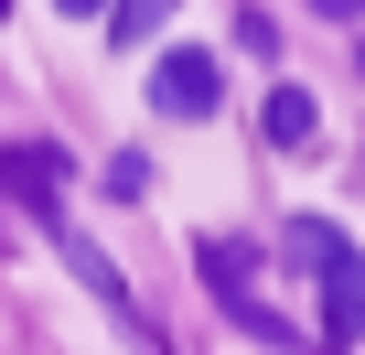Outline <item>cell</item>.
<instances>
[{"instance_id": "1", "label": "cell", "mask_w": 365, "mask_h": 355, "mask_svg": "<svg viewBox=\"0 0 365 355\" xmlns=\"http://www.w3.org/2000/svg\"><path fill=\"white\" fill-rule=\"evenodd\" d=\"M150 108H161V119H215V108H226V65H215L205 44H172V54L150 65Z\"/></svg>"}, {"instance_id": "2", "label": "cell", "mask_w": 365, "mask_h": 355, "mask_svg": "<svg viewBox=\"0 0 365 355\" xmlns=\"http://www.w3.org/2000/svg\"><path fill=\"white\" fill-rule=\"evenodd\" d=\"M322 301H333V334H322V344H365V259H354V248H333Z\"/></svg>"}, {"instance_id": "3", "label": "cell", "mask_w": 365, "mask_h": 355, "mask_svg": "<svg viewBox=\"0 0 365 355\" xmlns=\"http://www.w3.org/2000/svg\"><path fill=\"white\" fill-rule=\"evenodd\" d=\"M0 184H11L22 205H43V216H54V194H65V151H54V140H22L11 161H0Z\"/></svg>"}, {"instance_id": "4", "label": "cell", "mask_w": 365, "mask_h": 355, "mask_svg": "<svg viewBox=\"0 0 365 355\" xmlns=\"http://www.w3.org/2000/svg\"><path fill=\"white\" fill-rule=\"evenodd\" d=\"M194 269H205V291H215V301H247V291H258V248H247V237H205V248H194Z\"/></svg>"}, {"instance_id": "5", "label": "cell", "mask_w": 365, "mask_h": 355, "mask_svg": "<svg viewBox=\"0 0 365 355\" xmlns=\"http://www.w3.org/2000/svg\"><path fill=\"white\" fill-rule=\"evenodd\" d=\"M312 129H322V108H312V86H290V76H279V86H269V140H279V151H301Z\"/></svg>"}, {"instance_id": "6", "label": "cell", "mask_w": 365, "mask_h": 355, "mask_svg": "<svg viewBox=\"0 0 365 355\" xmlns=\"http://www.w3.org/2000/svg\"><path fill=\"white\" fill-rule=\"evenodd\" d=\"M161 22H172V0H118V11H108V33H118V44H150Z\"/></svg>"}, {"instance_id": "7", "label": "cell", "mask_w": 365, "mask_h": 355, "mask_svg": "<svg viewBox=\"0 0 365 355\" xmlns=\"http://www.w3.org/2000/svg\"><path fill=\"white\" fill-rule=\"evenodd\" d=\"M333 248H344V237H333L322 216H301V226H290V269H333Z\"/></svg>"}, {"instance_id": "8", "label": "cell", "mask_w": 365, "mask_h": 355, "mask_svg": "<svg viewBox=\"0 0 365 355\" xmlns=\"http://www.w3.org/2000/svg\"><path fill=\"white\" fill-rule=\"evenodd\" d=\"M108 194H118V205L150 194V151H118V161H108Z\"/></svg>"}, {"instance_id": "9", "label": "cell", "mask_w": 365, "mask_h": 355, "mask_svg": "<svg viewBox=\"0 0 365 355\" xmlns=\"http://www.w3.org/2000/svg\"><path fill=\"white\" fill-rule=\"evenodd\" d=\"M312 11H322V22H365V0H312Z\"/></svg>"}, {"instance_id": "10", "label": "cell", "mask_w": 365, "mask_h": 355, "mask_svg": "<svg viewBox=\"0 0 365 355\" xmlns=\"http://www.w3.org/2000/svg\"><path fill=\"white\" fill-rule=\"evenodd\" d=\"M54 11H76V22H86V11H108V0H54Z\"/></svg>"}, {"instance_id": "11", "label": "cell", "mask_w": 365, "mask_h": 355, "mask_svg": "<svg viewBox=\"0 0 365 355\" xmlns=\"http://www.w3.org/2000/svg\"><path fill=\"white\" fill-rule=\"evenodd\" d=\"M0 11H11V0H0Z\"/></svg>"}]
</instances>
